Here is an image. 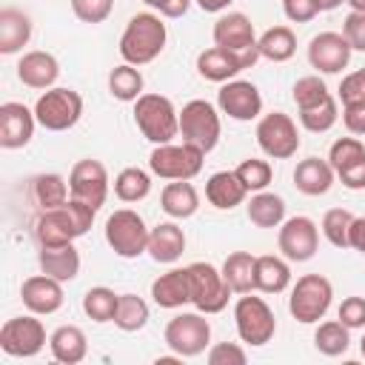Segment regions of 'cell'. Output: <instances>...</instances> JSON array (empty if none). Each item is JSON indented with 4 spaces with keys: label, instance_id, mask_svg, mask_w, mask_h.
<instances>
[{
    "label": "cell",
    "instance_id": "f6af8a7d",
    "mask_svg": "<svg viewBox=\"0 0 365 365\" xmlns=\"http://www.w3.org/2000/svg\"><path fill=\"white\" fill-rule=\"evenodd\" d=\"M328 94H331V91H328V86H325V80H322L319 74H305V77H299V80L294 83V88H291V97H294L297 108L314 106V103H319V100L328 97Z\"/></svg>",
    "mask_w": 365,
    "mask_h": 365
},
{
    "label": "cell",
    "instance_id": "277c9868",
    "mask_svg": "<svg viewBox=\"0 0 365 365\" xmlns=\"http://www.w3.org/2000/svg\"><path fill=\"white\" fill-rule=\"evenodd\" d=\"M234 325H237L240 342H245L251 348L268 345L277 334V317H274L271 305L262 297H254L251 291L240 294V299L234 302Z\"/></svg>",
    "mask_w": 365,
    "mask_h": 365
},
{
    "label": "cell",
    "instance_id": "91938a15",
    "mask_svg": "<svg viewBox=\"0 0 365 365\" xmlns=\"http://www.w3.org/2000/svg\"><path fill=\"white\" fill-rule=\"evenodd\" d=\"M348 6L356 9V11H365V0H348Z\"/></svg>",
    "mask_w": 365,
    "mask_h": 365
},
{
    "label": "cell",
    "instance_id": "7a4b0ae2",
    "mask_svg": "<svg viewBox=\"0 0 365 365\" xmlns=\"http://www.w3.org/2000/svg\"><path fill=\"white\" fill-rule=\"evenodd\" d=\"M134 123L140 134L154 145L174 143V137H180V111L174 108L171 97L157 91H143L134 100Z\"/></svg>",
    "mask_w": 365,
    "mask_h": 365
},
{
    "label": "cell",
    "instance_id": "b9f144b4",
    "mask_svg": "<svg viewBox=\"0 0 365 365\" xmlns=\"http://www.w3.org/2000/svg\"><path fill=\"white\" fill-rule=\"evenodd\" d=\"M351 222H354V214L348 208H328L322 214L319 231L334 248H351Z\"/></svg>",
    "mask_w": 365,
    "mask_h": 365
},
{
    "label": "cell",
    "instance_id": "30bf717a",
    "mask_svg": "<svg viewBox=\"0 0 365 365\" xmlns=\"http://www.w3.org/2000/svg\"><path fill=\"white\" fill-rule=\"evenodd\" d=\"M188 285H191V305L202 314H220L225 311L231 299V288L220 268L211 262H191L188 265Z\"/></svg>",
    "mask_w": 365,
    "mask_h": 365
},
{
    "label": "cell",
    "instance_id": "9a60e30c",
    "mask_svg": "<svg viewBox=\"0 0 365 365\" xmlns=\"http://www.w3.org/2000/svg\"><path fill=\"white\" fill-rule=\"evenodd\" d=\"M108 188H111V180H108V171L100 160H77L68 171V191L74 200H83L88 202L91 208L100 211V205L106 202L108 197Z\"/></svg>",
    "mask_w": 365,
    "mask_h": 365
},
{
    "label": "cell",
    "instance_id": "6da1fadb",
    "mask_svg": "<svg viewBox=\"0 0 365 365\" xmlns=\"http://www.w3.org/2000/svg\"><path fill=\"white\" fill-rule=\"evenodd\" d=\"M165 40H168V29L163 23V14L140 11L123 29L120 57H123V63L145 66V63H151V60H157L163 54Z\"/></svg>",
    "mask_w": 365,
    "mask_h": 365
},
{
    "label": "cell",
    "instance_id": "7bdbcfd3",
    "mask_svg": "<svg viewBox=\"0 0 365 365\" xmlns=\"http://www.w3.org/2000/svg\"><path fill=\"white\" fill-rule=\"evenodd\" d=\"M237 177L242 180V185L248 188V194L254 191H265L268 185H271V177H274V171H271V163L268 160H259V157H248V160H242L237 168Z\"/></svg>",
    "mask_w": 365,
    "mask_h": 365
},
{
    "label": "cell",
    "instance_id": "7dc6e473",
    "mask_svg": "<svg viewBox=\"0 0 365 365\" xmlns=\"http://www.w3.org/2000/svg\"><path fill=\"white\" fill-rule=\"evenodd\" d=\"M205 359H208V365H245L248 354L237 342H217V345H208Z\"/></svg>",
    "mask_w": 365,
    "mask_h": 365
},
{
    "label": "cell",
    "instance_id": "83f0119b",
    "mask_svg": "<svg viewBox=\"0 0 365 365\" xmlns=\"http://www.w3.org/2000/svg\"><path fill=\"white\" fill-rule=\"evenodd\" d=\"M160 208L171 220H188L200 208V194L191 185V180H168L160 191Z\"/></svg>",
    "mask_w": 365,
    "mask_h": 365
},
{
    "label": "cell",
    "instance_id": "ee69618b",
    "mask_svg": "<svg viewBox=\"0 0 365 365\" xmlns=\"http://www.w3.org/2000/svg\"><path fill=\"white\" fill-rule=\"evenodd\" d=\"M362 157H365V145H362V140L354 137V134L334 140L331 148H328V163L334 165V171H342V168L354 165V163L362 160Z\"/></svg>",
    "mask_w": 365,
    "mask_h": 365
},
{
    "label": "cell",
    "instance_id": "5bb4252c",
    "mask_svg": "<svg viewBox=\"0 0 365 365\" xmlns=\"http://www.w3.org/2000/svg\"><path fill=\"white\" fill-rule=\"evenodd\" d=\"M277 245L288 262H308L319 248V225L302 214L288 217L277 231Z\"/></svg>",
    "mask_w": 365,
    "mask_h": 365
},
{
    "label": "cell",
    "instance_id": "816d5d0a",
    "mask_svg": "<svg viewBox=\"0 0 365 365\" xmlns=\"http://www.w3.org/2000/svg\"><path fill=\"white\" fill-rule=\"evenodd\" d=\"M319 3L317 0H282V14L291 20V23H308L319 14Z\"/></svg>",
    "mask_w": 365,
    "mask_h": 365
},
{
    "label": "cell",
    "instance_id": "74e56055",
    "mask_svg": "<svg viewBox=\"0 0 365 365\" xmlns=\"http://www.w3.org/2000/svg\"><path fill=\"white\" fill-rule=\"evenodd\" d=\"M299 111V125L311 134H325L334 128V123L339 120V106H336V97L328 94L322 97L319 103L314 106H305V108H297Z\"/></svg>",
    "mask_w": 365,
    "mask_h": 365
},
{
    "label": "cell",
    "instance_id": "7402d4cb",
    "mask_svg": "<svg viewBox=\"0 0 365 365\" xmlns=\"http://www.w3.org/2000/svg\"><path fill=\"white\" fill-rule=\"evenodd\" d=\"M60 77V63L51 51H26L20 60H17V80L29 88H37V91H46L57 83Z\"/></svg>",
    "mask_w": 365,
    "mask_h": 365
},
{
    "label": "cell",
    "instance_id": "ac0fdd59",
    "mask_svg": "<svg viewBox=\"0 0 365 365\" xmlns=\"http://www.w3.org/2000/svg\"><path fill=\"white\" fill-rule=\"evenodd\" d=\"M34 128H37L34 108H26L23 103H14V100L0 106V145L6 151L26 148L34 137Z\"/></svg>",
    "mask_w": 365,
    "mask_h": 365
},
{
    "label": "cell",
    "instance_id": "7c38bea8",
    "mask_svg": "<svg viewBox=\"0 0 365 365\" xmlns=\"http://www.w3.org/2000/svg\"><path fill=\"white\" fill-rule=\"evenodd\" d=\"M46 348V328L37 319V314L11 317L0 328V351L14 359H31Z\"/></svg>",
    "mask_w": 365,
    "mask_h": 365
},
{
    "label": "cell",
    "instance_id": "e575fe53",
    "mask_svg": "<svg viewBox=\"0 0 365 365\" xmlns=\"http://www.w3.org/2000/svg\"><path fill=\"white\" fill-rule=\"evenodd\" d=\"M254 262H257V257L248 254V251H234V254L225 257L220 271H222V277H225V282L234 294L254 291Z\"/></svg>",
    "mask_w": 365,
    "mask_h": 365
},
{
    "label": "cell",
    "instance_id": "d4e9b609",
    "mask_svg": "<svg viewBox=\"0 0 365 365\" xmlns=\"http://www.w3.org/2000/svg\"><path fill=\"white\" fill-rule=\"evenodd\" d=\"M185 251V231L177 225V222H157L148 234V257L154 262H163V265H171L182 257Z\"/></svg>",
    "mask_w": 365,
    "mask_h": 365
},
{
    "label": "cell",
    "instance_id": "94428289",
    "mask_svg": "<svg viewBox=\"0 0 365 365\" xmlns=\"http://www.w3.org/2000/svg\"><path fill=\"white\" fill-rule=\"evenodd\" d=\"M359 354L365 356V334H362V339H359Z\"/></svg>",
    "mask_w": 365,
    "mask_h": 365
},
{
    "label": "cell",
    "instance_id": "1f68e13d",
    "mask_svg": "<svg viewBox=\"0 0 365 365\" xmlns=\"http://www.w3.org/2000/svg\"><path fill=\"white\" fill-rule=\"evenodd\" d=\"M68 180H63L60 174L48 171V174H37L29 180V197L40 211L57 208L63 202H68Z\"/></svg>",
    "mask_w": 365,
    "mask_h": 365
},
{
    "label": "cell",
    "instance_id": "52a82bcc",
    "mask_svg": "<svg viewBox=\"0 0 365 365\" xmlns=\"http://www.w3.org/2000/svg\"><path fill=\"white\" fill-rule=\"evenodd\" d=\"M222 134L220 108L208 100H188L180 111V137L188 145H197L202 154L214 151Z\"/></svg>",
    "mask_w": 365,
    "mask_h": 365
},
{
    "label": "cell",
    "instance_id": "9f6ffc18",
    "mask_svg": "<svg viewBox=\"0 0 365 365\" xmlns=\"http://www.w3.org/2000/svg\"><path fill=\"white\" fill-rule=\"evenodd\" d=\"M351 248L365 254V217H354L351 222Z\"/></svg>",
    "mask_w": 365,
    "mask_h": 365
},
{
    "label": "cell",
    "instance_id": "8fae6325",
    "mask_svg": "<svg viewBox=\"0 0 365 365\" xmlns=\"http://www.w3.org/2000/svg\"><path fill=\"white\" fill-rule=\"evenodd\" d=\"M254 134H257V145L271 160H291L299 151V143H302L299 131H297V123L285 111L262 114Z\"/></svg>",
    "mask_w": 365,
    "mask_h": 365
},
{
    "label": "cell",
    "instance_id": "f907efd6",
    "mask_svg": "<svg viewBox=\"0 0 365 365\" xmlns=\"http://www.w3.org/2000/svg\"><path fill=\"white\" fill-rule=\"evenodd\" d=\"M342 34L354 51H365V11L351 9L348 17L342 20Z\"/></svg>",
    "mask_w": 365,
    "mask_h": 365
},
{
    "label": "cell",
    "instance_id": "f5cc1de1",
    "mask_svg": "<svg viewBox=\"0 0 365 365\" xmlns=\"http://www.w3.org/2000/svg\"><path fill=\"white\" fill-rule=\"evenodd\" d=\"M342 123H345L348 134H354V137H365V103L342 106Z\"/></svg>",
    "mask_w": 365,
    "mask_h": 365
},
{
    "label": "cell",
    "instance_id": "5b68a950",
    "mask_svg": "<svg viewBox=\"0 0 365 365\" xmlns=\"http://www.w3.org/2000/svg\"><path fill=\"white\" fill-rule=\"evenodd\" d=\"M163 339H165V345L171 348V354H177V356H182V359L200 356V354L208 351V342H211V322L205 319L202 311H182V314H174V317L165 322Z\"/></svg>",
    "mask_w": 365,
    "mask_h": 365
},
{
    "label": "cell",
    "instance_id": "3957f363",
    "mask_svg": "<svg viewBox=\"0 0 365 365\" xmlns=\"http://www.w3.org/2000/svg\"><path fill=\"white\" fill-rule=\"evenodd\" d=\"M334 299V285L328 277L322 274H302L294 285H291V297H288V311L297 322L302 325H314L319 322Z\"/></svg>",
    "mask_w": 365,
    "mask_h": 365
},
{
    "label": "cell",
    "instance_id": "cb8c5ba5",
    "mask_svg": "<svg viewBox=\"0 0 365 365\" xmlns=\"http://www.w3.org/2000/svg\"><path fill=\"white\" fill-rule=\"evenodd\" d=\"M151 299L160 308H182L185 302H191V285H188V265L185 268H171L165 274H160L151 282Z\"/></svg>",
    "mask_w": 365,
    "mask_h": 365
},
{
    "label": "cell",
    "instance_id": "2e32d148",
    "mask_svg": "<svg viewBox=\"0 0 365 365\" xmlns=\"http://www.w3.org/2000/svg\"><path fill=\"white\" fill-rule=\"evenodd\" d=\"M217 108L220 114L237 120V123H251L262 114V94L251 80H228L217 91Z\"/></svg>",
    "mask_w": 365,
    "mask_h": 365
},
{
    "label": "cell",
    "instance_id": "4dcf8cb0",
    "mask_svg": "<svg viewBox=\"0 0 365 365\" xmlns=\"http://www.w3.org/2000/svg\"><path fill=\"white\" fill-rule=\"evenodd\" d=\"M48 348H51V356L63 365H77L86 359L88 354V339H86V331L80 325H60L51 336H48Z\"/></svg>",
    "mask_w": 365,
    "mask_h": 365
},
{
    "label": "cell",
    "instance_id": "f546056e",
    "mask_svg": "<svg viewBox=\"0 0 365 365\" xmlns=\"http://www.w3.org/2000/svg\"><path fill=\"white\" fill-rule=\"evenodd\" d=\"M291 285V265L285 257L262 254L254 262V291L262 294H282Z\"/></svg>",
    "mask_w": 365,
    "mask_h": 365
},
{
    "label": "cell",
    "instance_id": "f35d334b",
    "mask_svg": "<svg viewBox=\"0 0 365 365\" xmlns=\"http://www.w3.org/2000/svg\"><path fill=\"white\" fill-rule=\"evenodd\" d=\"M114 194L120 202H140L151 194V174L140 165H128L114 177Z\"/></svg>",
    "mask_w": 365,
    "mask_h": 365
},
{
    "label": "cell",
    "instance_id": "ba28073f",
    "mask_svg": "<svg viewBox=\"0 0 365 365\" xmlns=\"http://www.w3.org/2000/svg\"><path fill=\"white\" fill-rule=\"evenodd\" d=\"M148 234H151V228L134 208H117L106 220V242L123 259H137L140 254H145Z\"/></svg>",
    "mask_w": 365,
    "mask_h": 365
},
{
    "label": "cell",
    "instance_id": "ffe728a7",
    "mask_svg": "<svg viewBox=\"0 0 365 365\" xmlns=\"http://www.w3.org/2000/svg\"><path fill=\"white\" fill-rule=\"evenodd\" d=\"M20 299H23V305H26L31 314L48 317V314H54V311L63 308V299H66L63 282L54 279V277H48V274H34V277L23 279V285H20Z\"/></svg>",
    "mask_w": 365,
    "mask_h": 365
},
{
    "label": "cell",
    "instance_id": "bcb514c9",
    "mask_svg": "<svg viewBox=\"0 0 365 365\" xmlns=\"http://www.w3.org/2000/svg\"><path fill=\"white\" fill-rule=\"evenodd\" d=\"M71 11L80 23L97 26L108 20V14L114 11V0H71Z\"/></svg>",
    "mask_w": 365,
    "mask_h": 365
},
{
    "label": "cell",
    "instance_id": "680465c9",
    "mask_svg": "<svg viewBox=\"0 0 365 365\" xmlns=\"http://www.w3.org/2000/svg\"><path fill=\"white\" fill-rule=\"evenodd\" d=\"M317 3H319L322 11H334V9H339V6L348 3V0H317Z\"/></svg>",
    "mask_w": 365,
    "mask_h": 365
},
{
    "label": "cell",
    "instance_id": "ab89813d",
    "mask_svg": "<svg viewBox=\"0 0 365 365\" xmlns=\"http://www.w3.org/2000/svg\"><path fill=\"white\" fill-rule=\"evenodd\" d=\"M114 325L125 334L143 331L148 325V302L137 294H120L117 302V314H114Z\"/></svg>",
    "mask_w": 365,
    "mask_h": 365
},
{
    "label": "cell",
    "instance_id": "9c48e42d",
    "mask_svg": "<svg viewBox=\"0 0 365 365\" xmlns=\"http://www.w3.org/2000/svg\"><path fill=\"white\" fill-rule=\"evenodd\" d=\"M205 154L188 143H163L148 154V168L160 180H194L202 171Z\"/></svg>",
    "mask_w": 365,
    "mask_h": 365
},
{
    "label": "cell",
    "instance_id": "d590c367",
    "mask_svg": "<svg viewBox=\"0 0 365 365\" xmlns=\"http://www.w3.org/2000/svg\"><path fill=\"white\" fill-rule=\"evenodd\" d=\"M143 71L140 66H131V63H120L108 71V91L111 97H117L120 103H134L140 94H143Z\"/></svg>",
    "mask_w": 365,
    "mask_h": 365
},
{
    "label": "cell",
    "instance_id": "60d3db41",
    "mask_svg": "<svg viewBox=\"0 0 365 365\" xmlns=\"http://www.w3.org/2000/svg\"><path fill=\"white\" fill-rule=\"evenodd\" d=\"M117 302H120V294H114L106 285H94L83 294V314L94 322H114Z\"/></svg>",
    "mask_w": 365,
    "mask_h": 365
},
{
    "label": "cell",
    "instance_id": "836d02e7",
    "mask_svg": "<svg viewBox=\"0 0 365 365\" xmlns=\"http://www.w3.org/2000/svg\"><path fill=\"white\" fill-rule=\"evenodd\" d=\"M257 46H259V57L271 63H285L297 54V34L291 26H271L257 37Z\"/></svg>",
    "mask_w": 365,
    "mask_h": 365
},
{
    "label": "cell",
    "instance_id": "484cf974",
    "mask_svg": "<svg viewBox=\"0 0 365 365\" xmlns=\"http://www.w3.org/2000/svg\"><path fill=\"white\" fill-rule=\"evenodd\" d=\"M37 262H40L43 274H48L60 282H71L80 274V251L74 248V242L37 248Z\"/></svg>",
    "mask_w": 365,
    "mask_h": 365
},
{
    "label": "cell",
    "instance_id": "f1b7e54d",
    "mask_svg": "<svg viewBox=\"0 0 365 365\" xmlns=\"http://www.w3.org/2000/svg\"><path fill=\"white\" fill-rule=\"evenodd\" d=\"M31 40V17L14 6L0 9V54H17Z\"/></svg>",
    "mask_w": 365,
    "mask_h": 365
},
{
    "label": "cell",
    "instance_id": "db71d44e",
    "mask_svg": "<svg viewBox=\"0 0 365 365\" xmlns=\"http://www.w3.org/2000/svg\"><path fill=\"white\" fill-rule=\"evenodd\" d=\"M336 180H339L348 191H362V188H365V157H362V160H356L354 165H348V168L336 171Z\"/></svg>",
    "mask_w": 365,
    "mask_h": 365
},
{
    "label": "cell",
    "instance_id": "11a10c76",
    "mask_svg": "<svg viewBox=\"0 0 365 365\" xmlns=\"http://www.w3.org/2000/svg\"><path fill=\"white\" fill-rule=\"evenodd\" d=\"M143 3L168 20H177L191 9V0H143Z\"/></svg>",
    "mask_w": 365,
    "mask_h": 365
},
{
    "label": "cell",
    "instance_id": "e0dca14e",
    "mask_svg": "<svg viewBox=\"0 0 365 365\" xmlns=\"http://www.w3.org/2000/svg\"><path fill=\"white\" fill-rule=\"evenodd\" d=\"M351 43L345 40L342 31H319L308 43V63L319 74H339L351 63Z\"/></svg>",
    "mask_w": 365,
    "mask_h": 365
},
{
    "label": "cell",
    "instance_id": "44dd1931",
    "mask_svg": "<svg viewBox=\"0 0 365 365\" xmlns=\"http://www.w3.org/2000/svg\"><path fill=\"white\" fill-rule=\"evenodd\" d=\"M211 37H214V46L228 48V51H245L257 46L254 23L242 11H222L211 29Z\"/></svg>",
    "mask_w": 365,
    "mask_h": 365
},
{
    "label": "cell",
    "instance_id": "4316f807",
    "mask_svg": "<svg viewBox=\"0 0 365 365\" xmlns=\"http://www.w3.org/2000/svg\"><path fill=\"white\" fill-rule=\"evenodd\" d=\"M245 197H248V188L242 185L237 171H217L205 180V200L220 211H231L242 205Z\"/></svg>",
    "mask_w": 365,
    "mask_h": 365
},
{
    "label": "cell",
    "instance_id": "681fc988",
    "mask_svg": "<svg viewBox=\"0 0 365 365\" xmlns=\"http://www.w3.org/2000/svg\"><path fill=\"white\" fill-rule=\"evenodd\" d=\"M336 319H339L342 325H348L351 331H354V328H365V297H345V299L339 302Z\"/></svg>",
    "mask_w": 365,
    "mask_h": 365
},
{
    "label": "cell",
    "instance_id": "c3c4849f",
    "mask_svg": "<svg viewBox=\"0 0 365 365\" xmlns=\"http://www.w3.org/2000/svg\"><path fill=\"white\" fill-rule=\"evenodd\" d=\"M339 103L342 106L365 103V66L342 77V83H339Z\"/></svg>",
    "mask_w": 365,
    "mask_h": 365
},
{
    "label": "cell",
    "instance_id": "603a6c76",
    "mask_svg": "<svg viewBox=\"0 0 365 365\" xmlns=\"http://www.w3.org/2000/svg\"><path fill=\"white\" fill-rule=\"evenodd\" d=\"M336 180V171L328 160L322 157H305L297 163L294 168V188L305 197H319V194H328L331 185Z\"/></svg>",
    "mask_w": 365,
    "mask_h": 365
},
{
    "label": "cell",
    "instance_id": "4fadbf2b",
    "mask_svg": "<svg viewBox=\"0 0 365 365\" xmlns=\"http://www.w3.org/2000/svg\"><path fill=\"white\" fill-rule=\"evenodd\" d=\"M259 60V46H251L245 51H228L220 46H211L205 51L197 54V74L208 83H228L234 80L240 71L251 68Z\"/></svg>",
    "mask_w": 365,
    "mask_h": 365
},
{
    "label": "cell",
    "instance_id": "d6a6232c",
    "mask_svg": "<svg viewBox=\"0 0 365 365\" xmlns=\"http://www.w3.org/2000/svg\"><path fill=\"white\" fill-rule=\"evenodd\" d=\"M245 211H248V220L257 228H279L282 220H285V200L265 188V191H257L248 200Z\"/></svg>",
    "mask_w": 365,
    "mask_h": 365
},
{
    "label": "cell",
    "instance_id": "8d00e7d4",
    "mask_svg": "<svg viewBox=\"0 0 365 365\" xmlns=\"http://www.w3.org/2000/svg\"><path fill=\"white\" fill-rule=\"evenodd\" d=\"M314 348L322 356H342L351 348V328L339 319H325L314 331Z\"/></svg>",
    "mask_w": 365,
    "mask_h": 365
},
{
    "label": "cell",
    "instance_id": "d6986e66",
    "mask_svg": "<svg viewBox=\"0 0 365 365\" xmlns=\"http://www.w3.org/2000/svg\"><path fill=\"white\" fill-rule=\"evenodd\" d=\"M31 237L37 242V248H48V245H66V242H74L80 237L74 220H71V211L68 205H57V208H48V211H40L34 225H31Z\"/></svg>",
    "mask_w": 365,
    "mask_h": 365
},
{
    "label": "cell",
    "instance_id": "6f0895ef",
    "mask_svg": "<svg viewBox=\"0 0 365 365\" xmlns=\"http://www.w3.org/2000/svg\"><path fill=\"white\" fill-rule=\"evenodd\" d=\"M202 11H208V14H222L234 0H194Z\"/></svg>",
    "mask_w": 365,
    "mask_h": 365
},
{
    "label": "cell",
    "instance_id": "8992f818",
    "mask_svg": "<svg viewBox=\"0 0 365 365\" xmlns=\"http://www.w3.org/2000/svg\"><path fill=\"white\" fill-rule=\"evenodd\" d=\"M34 117H37V125H43L46 131H68L83 117V97L74 88L51 86L37 97Z\"/></svg>",
    "mask_w": 365,
    "mask_h": 365
}]
</instances>
